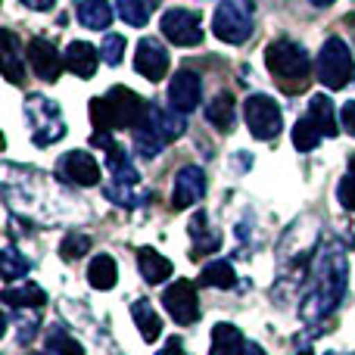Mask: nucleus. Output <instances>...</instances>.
<instances>
[{
  "instance_id": "obj_37",
  "label": "nucleus",
  "mask_w": 355,
  "mask_h": 355,
  "mask_svg": "<svg viewBox=\"0 0 355 355\" xmlns=\"http://www.w3.org/2000/svg\"><path fill=\"white\" fill-rule=\"evenodd\" d=\"M156 355H184V340H178V337H172L166 343V349L162 352H156Z\"/></svg>"
},
{
  "instance_id": "obj_32",
  "label": "nucleus",
  "mask_w": 355,
  "mask_h": 355,
  "mask_svg": "<svg viewBox=\"0 0 355 355\" xmlns=\"http://www.w3.org/2000/svg\"><path fill=\"white\" fill-rule=\"evenodd\" d=\"M91 234H81V231H72V234H66L62 237V243H60V256L66 259V262H75V259H81L87 250H91Z\"/></svg>"
},
{
  "instance_id": "obj_11",
  "label": "nucleus",
  "mask_w": 355,
  "mask_h": 355,
  "mask_svg": "<svg viewBox=\"0 0 355 355\" xmlns=\"http://www.w3.org/2000/svg\"><path fill=\"white\" fill-rule=\"evenodd\" d=\"M56 172H60L62 181L75 184V187H97L100 184V162L85 150L62 153L60 162H56Z\"/></svg>"
},
{
  "instance_id": "obj_30",
  "label": "nucleus",
  "mask_w": 355,
  "mask_h": 355,
  "mask_svg": "<svg viewBox=\"0 0 355 355\" xmlns=\"http://www.w3.org/2000/svg\"><path fill=\"white\" fill-rule=\"evenodd\" d=\"M321 137H324V135H321V128L309 116H302L300 122L293 125V147L300 150V153H309V150H315L321 144Z\"/></svg>"
},
{
  "instance_id": "obj_22",
  "label": "nucleus",
  "mask_w": 355,
  "mask_h": 355,
  "mask_svg": "<svg viewBox=\"0 0 355 355\" xmlns=\"http://www.w3.org/2000/svg\"><path fill=\"white\" fill-rule=\"evenodd\" d=\"M131 318H135L137 331H141V337L147 340V343H156V340L162 337V318L156 315V309L150 306V300H137L135 306H131Z\"/></svg>"
},
{
  "instance_id": "obj_27",
  "label": "nucleus",
  "mask_w": 355,
  "mask_h": 355,
  "mask_svg": "<svg viewBox=\"0 0 355 355\" xmlns=\"http://www.w3.org/2000/svg\"><path fill=\"white\" fill-rule=\"evenodd\" d=\"M206 119H209V125L212 128H218V131H231L234 128V97L231 94H215L212 100H209V106H206Z\"/></svg>"
},
{
  "instance_id": "obj_3",
  "label": "nucleus",
  "mask_w": 355,
  "mask_h": 355,
  "mask_svg": "<svg viewBox=\"0 0 355 355\" xmlns=\"http://www.w3.org/2000/svg\"><path fill=\"white\" fill-rule=\"evenodd\" d=\"M184 128H187V125H184L181 112L159 110V106L150 103L144 119L135 125V150L144 159H153V156H159L168 144L184 135Z\"/></svg>"
},
{
  "instance_id": "obj_5",
  "label": "nucleus",
  "mask_w": 355,
  "mask_h": 355,
  "mask_svg": "<svg viewBox=\"0 0 355 355\" xmlns=\"http://www.w3.org/2000/svg\"><path fill=\"white\" fill-rule=\"evenodd\" d=\"M318 81L331 91H343V87L355 85V60L346 47L343 37L331 35L321 44L318 53Z\"/></svg>"
},
{
  "instance_id": "obj_21",
  "label": "nucleus",
  "mask_w": 355,
  "mask_h": 355,
  "mask_svg": "<svg viewBox=\"0 0 355 355\" xmlns=\"http://www.w3.org/2000/svg\"><path fill=\"white\" fill-rule=\"evenodd\" d=\"M75 16H78V22L85 25V28H110L112 22V6L106 3V0H78V6H75Z\"/></svg>"
},
{
  "instance_id": "obj_24",
  "label": "nucleus",
  "mask_w": 355,
  "mask_h": 355,
  "mask_svg": "<svg viewBox=\"0 0 355 355\" xmlns=\"http://www.w3.org/2000/svg\"><path fill=\"white\" fill-rule=\"evenodd\" d=\"M87 281H91L94 290H112V287H116V281H119L116 259L106 256V252L94 256L91 265H87Z\"/></svg>"
},
{
  "instance_id": "obj_4",
  "label": "nucleus",
  "mask_w": 355,
  "mask_h": 355,
  "mask_svg": "<svg viewBox=\"0 0 355 355\" xmlns=\"http://www.w3.org/2000/svg\"><path fill=\"white\" fill-rule=\"evenodd\" d=\"M265 62H268V72L275 78L284 81L287 91H306L309 72H312V60H309V50L302 47L293 37H277L265 47Z\"/></svg>"
},
{
  "instance_id": "obj_15",
  "label": "nucleus",
  "mask_w": 355,
  "mask_h": 355,
  "mask_svg": "<svg viewBox=\"0 0 355 355\" xmlns=\"http://www.w3.org/2000/svg\"><path fill=\"white\" fill-rule=\"evenodd\" d=\"M135 69L137 75H144L147 81H162L168 72V53L156 37H144L137 44V53H135Z\"/></svg>"
},
{
  "instance_id": "obj_9",
  "label": "nucleus",
  "mask_w": 355,
  "mask_h": 355,
  "mask_svg": "<svg viewBox=\"0 0 355 355\" xmlns=\"http://www.w3.org/2000/svg\"><path fill=\"white\" fill-rule=\"evenodd\" d=\"M159 28L175 47H196L202 41V19L200 12L187 10V6L166 10V16L159 19Z\"/></svg>"
},
{
  "instance_id": "obj_8",
  "label": "nucleus",
  "mask_w": 355,
  "mask_h": 355,
  "mask_svg": "<svg viewBox=\"0 0 355 355\" xmlns=\"http://www.w3.org/2000/svg\"><path fill=\"white\" fill-rule=\"evenodd\" d=\"M243 116L250 135L259 137V141H275L284 128V112L268 94H250L243 103Z\"/></svg>"
},
{
  "instance_id": "obj_18",
  "label": "nucleus",
  "mask_w": 355,
  "mask_h": 355,
  "mask_svg": "<svg viewBox=\"0 0 355 355\" xmlns=\"http://www.w3.org/2000/svg\"><path fill=\"white\" fill-rule=\"evenodd\" d=\"M97 47L87 41H72L66 47V69L69 72H75L78 78H94V72H97Z\"/></svg>"
},
{
  "instance_id": "obj_6",
  "label": "nucleus",
  "mask_w": 355,
  "mask_h": 355,
  "mask_svg": "<svg viewBox=\"0 0 355 355\" xmlns=\"http://www.w3.org/2000/svg\"><path fill=\"white\" fill-rule=\"evenodd\" d=\"M25 119H28L35 147H50V144L66 137V122H62L60 106L50 97H44V94H31L25 100Z\"/></svg>"
},
{
  "instance_id": "obj_34",
  "label": "nucleus",
  "mask_w": 355,
  "mask_h": 355,
  "mask_svg": "<svg viewBox=\"0 0 355 355\" xmlns=\"http://www.w3.org/2000/svg\"><path fill=\"white\" fill-rule=\"evenodd\" d=\"M337 200H340V206L346 209V212H355V175H343L340 178V184H337Z\"/></svg>"
},
{
  "instance_id": "obj_17",
  "label": "nucleus",
  "mask_w": 355,
  "mask_h": 355,
  "mask_svg": "<svg viewBox=\"0 0 355 355\" xmlns=\"http://www.w3.org/2000/svg\"><path fill=\"white\" fill-rule=\"evenodd\" d=\"M3 78L10 85H25V50L12 31H3Z\"/></svg>"
},
{
  "instance_id": "obj_41",
  "label": "nucleus",
  "mask_w": 355,
  "mask_h": 355,
  "mask_svg": "<svg viewBox=\"0 0 355 355\" xmlns=\"http://www.w3.org/2000/svg\"><path fill=\"white\" fill-rule=\"evenodd\" d=\"M352 355H355V352H352Z\"/></svg>"
},
{
  "instance_id": "obj_7",
  "label": "nucleus",
  "mask_w": 355,
  "mask_h": 355,
  "mask_svg": "<svg viewBox=\"0 0 355 355\" xmlns=\"http://www.w3.org/2000/svg\"><path fill=\"white\" fill-rule=\"evenodd\" d=\"M212 31L225 44H243L252 35V0H225L212 16Z\"/></svg>"
},
{
  "instance_id": "obj_19",
  "label": "nucleus",
  "mask_w": 355,
  "mask_h": 355,
  "mask_svg": "<svg viewBox=\"0 0 355 355\" xmlns=\"http://www.w3.org/2000/svg\"><path fill=\"white\" fill-rule=\"evenodd\" d=\"M246 343L250 340L243 337V331L237 324L221 321V324L212 327V349H209V355H243Z\"/></svg>"
},
{
  "instance_id": "obj_20",
  "label": "nucleus",
  "mask_w": 355,
  "mask_h": 355,
  "mask_svg": "<svg viewBox=\"0 0 355 355\" xmlns=\"http://www.w3.org/2000/svg\"><path fill=\"white\" fill-rule=\"evenodd\" d=\"M190 237H193V250H190V256L193 259L221 250V234L206 227V212H196L193 218H190Z\"/></svg>"
},
{
  "instance_id": "obj_31",
  "label": "nucleus",
  "mask_w": 355,
  "mask_h": 355,
  "mask_svg": "<svg viewBox=\"0 0 355 355\" xmlns=\"http://www.w3.org/2000/svg\"><path fill=\"white\" fill-rule=\"evenodd\" d=\"M116 10L119 16L125 19L128 25H135V28H141V25L150 22V0H116Z\"/></svg>"
},
{
  "instance_id": "obj_39",
  "label": "nucleus",
  "mask_w": 355,
  "mask_h": 355,
  "mask_svg": "<svg viewBox=\"0 0 355 355\" xmlns=\"http://www.w3.org/2000/svg\"><path fill=\"white\" fill-rule=\"evenodd\" d=\"M331 3H337V0H312V6H321V10H324V6H331Z\"/></svg>"
},
{
  "instance_id": "obj_33",
  "label": "nucleus",
  "mask_w": 355,
  "mask_h": 355,
  "mask_svg": "<svg viewBox=\"0 0 355 355\" xmlns=\"http://www.w3.org/2000/svg\"><path fill=\"white\" fill-rule=\"evenodd\" d=\"M100 56L106 60V66H119V62L125 60V35L110 31V35L103 37V44H100Z\"/></svg>"
},
{
  "instance_id": "obj_38",
  "label": "nucleus",
  "mask_w": 355,
  "mask_h": 355,
  "mask_svg": "<svg viewBox=\"0 0 355 355\" xmlns=\"http://www.w3.org/2000/svg\"><path fill=\"white\" fill-rule=\"evenodd\" d=\"M243 355H265V349H262L259 343H252V340H250V343H246V352H243Z\"/></svg>"
},
{
  "instance_id": "obj_40",
  "label": "nucleus",
  "mask_w": 355,
  "mask_h": 355,
  "mask_svg": "<svg viewBox=\"0 0 355 355\" xmlns=\"http://www.w3.org/2000/svg\"><path fill=\"white\" fill-rule=\"evenodd\" d=\"M349 172L355 175V156H349Z\"/></svg>"
},
{
  "instance_id": "obj_35",
  "label": "nucleus",
  "mask_w": 355,
  "mask_h": 355,
  "mask_svg": "<svg viewBox=\"0 0 355 355\" xmlns=\"http://www.w3.org/2000/svg\"><path fill=\"white\" fill-rule=\"evenodd\" d=\"M340 119H343L346 135L355 137V100H349V103H343V110H340Z\"/></svg>"
},
{
  "instance_id": "obj_26",
  "label": "nucleus",
  "mask_w": 355,
  "mask_h": 355,
  "mask_svg": "<svg viewBox=\"0 0 355 355\" xmlns=\"http://www.w3.org/2000/svg\"><path fill=\"white\" fill-rule=\"evenodd\" d=\"M47 302V293H44L37 284H22V287H6L3 290V306L6 309H41Z\"/></svg>"
},
{
  "instance_id": "obj_13",
  "label": "nucleus",
  "mask_w": 355,
  "mask_h": 355,
  "mask_svg": "<svg viewBox=\"0 0 355 355\" xmlns=\"http://www.w3.org/2000/svg\"><path fill=\"white\" fill-rule=\"evenodd\" d=\"M28 62L41 81H56L62 75L66 56L56 53V47L47 41V37H31L28 41Z\"/></svg>"
},
{
  "instance_id": "obj_10",
  "label": "nucleus",
  "mask_w": 355,
  "mask_h": 355,
  "mask_svg": "<svg viewBox=\"0 0 355 355\" xmlns=\"http://www.w3.org/2000/svg\"><path fill=\"white\" fill-rule=\"evenodd\" d=\"M162 306H166V312L172 315L178 324H193L200 318V296H196L193 281H187V277L175 281L162 293Z\"/></svg>"
},
{
  "instance_id": "obj_36",
  "label": "nucleus",
  "mask_w": 355,
  "mask_h": 355,
  "mask_svg": "<svg viewBox=\"0 0 355 355\" xmlns=\"http://www.w3.org/2000/svg\"><path fill=\"white\" fill-rule=\"evenodd\" d=\"M56 0H22V6H28V10H37V12H47L53 10Z\"/></svg>"
},
{
  "instance_id": "obj_14",
  "label": "nucleus",
  "mask_w": 355,
  "mask_h": 355,
  "mask_svg": "<svg viewBox=\"0 0 355 355\" xmlns=\"http://www.w3.org/2000/svg\"><path fill=\"white\" fill-rule=\"evenodd\" d=\"M202 193H206V172L200 166H184L172 184V206L190 209L193 202L202 200Z\"/></svg>"
},
{
  "instance_id": "obj_29",
  "label": "nucleus",
  "mask_w": 355,
  "mask_h": 355,
  "mask_svg": "<svg viewBox=\"0 0 355 355\" xmlns=\"http://www.w3.org/2000/svg\"><path fill=\"white\" fill-rule=\"evenodd\" d=\"M31 268V262L16 250V243H3V252H0V271H3V281L12 284L19 277H25Z\"/></svg>"
},
{
  "instance_id": "obj_1",
  "label": "nucleus",
  "mask_w": 355,
  "mask_h": 355,
  "mask_svg": "<svg viewBox=\"0 0 355 355\" xmlns=\"http://www.w3.org/2000/svg\"><path fill=\"white\" fill-rule=\"evenodd\" d=\"M346 246L340 240H321L315 250L312 268H309V287L300 300V318L306 324L334 315L343 306L349 293V265H346Z\"/></svg>"
},
{
  "instance_id": "obj_28",
  "label": "nucleus",
  "mask_w": 355,
  "mask_h": 355,
  "mask_svg": "<svg viewBox=\"0 0 355 355\" xmlns=\"http://www.w3.org/2000/svg\"><path fill=\"white\" fill-rule=\"evenodd\" d=\"M237 284V275H234V265L225 262V259H215L206 268L200 271V287H218V290H231Z\"/></svg>"
},
{
  "instance_id": "obj_2",
  "label": "nucleus",
  "mask_w": 355,
  "mask_h": 355,
  "mask_svg": "<svg viewBox=\"0 0 355 355\" xmlns=\"http://www.w3.org/2000/svg\"><path fill=\"white\" fill-rule=\"evenodd\" d=\"M147 100L135 94L131 87L116 85L110 94L91 100V122L97 131H116V128H135L147 112Z\"/></svg>"
},
{
  "instance_id": "obj_23",
  "label": "nucleus",
  "mask_w": 355,
  "mask_h": 355,
  "mask_svg": "<svg viewBox=\"0 0 355 355\" xmlns=\"http://www.w3.org/2000/svg\"><path fill=\"white\" fill-rule=\"evenodd\" d=\"M306 116L318 125L324 137H337V112H334V103H331V97H327V94H315V97L309 100V112H306Z\"/></svg>"
},
{
  "instance_id": "obj_16",
  "label": "nucleus",
  "mask_w": 355,
  "mask_h": 355,
  "mask_svg": "<svg viewBox=\"0 0 355 355\" xmlns=\"http://www.w3.org/2000/svg\"><path fill=\"white\" fill-rule=\"evenodd\" d=\"M137 268H141V277L153 287V284H162L172 277V262H168L162 252H156L153 246H141L137 250Z\"/></svg>"
},
{
  "instance_id": "obj_25",
  "label": "nucleus",
  "mask_w": 355,
  "mask_h": 355,
  "mask_svg": "<svg viewBox=\"0 0 355 355\" xmlns=\"http://www.w3.org/2000/svg\"><path fill=\"white\" fill-rule=\"evenodd\" d=\"M44 355H85V349L62 324H50L44 334Z\"/></svg>"
},
{
  "instance_id": "obj_12",
  "label": "nucleus",
  "mask_w": 355,
  "mask_h": 355,
  "mask_svg": "<svg viewBox=\"0 0 355 355\" xmlns=\"http://www.w3.org/2000/svg\"><path fill=\"white\" fill-rule=\"evenodd\" d=\"M200 97H202V78L193 69H178L172 85H168V103H172V110L187 116V112H193L200 106Z\"/></svg>"
}]
</instances>
